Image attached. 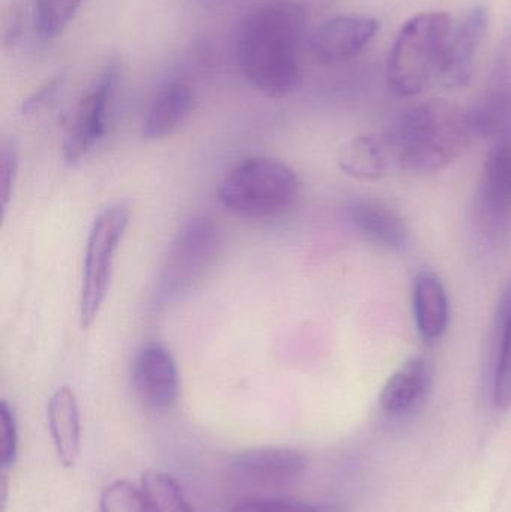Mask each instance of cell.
<instances>
[{
	"instance_id": "5bb4252c",
	"label": "cell",
	"mask_w": 511,
	"mask_h": 512,
	"mask_svg": "<svg viewBox=\"0 0 511 512\" xmlns=\"http://www.w3.org/2000/svg\"><path fill=\"white\" fill-rule=\"evenodd\" d=\"M432 364L422 355L405 361L380 393V406L386 414L404 415L416 409L428 396L432 385Z\"/></svg>"
},
{
	"instance_id": "ba28073f",
	"label": "cell",
	"mask_w": 511,
	"mask_h": 512,
	"mask_svg": "<svg viewBox=\"0 0 511 512\" xmlns=\"http://www.w3.org/2000/svg\"><path fill=\"white\" fill-rule=\"evenodd\" d=\"M483 227L492 236L506 233L511 216V129L494 140L477 189Z\"/></svg>"
},
{
	"instance_id": "ac0fdd59",
	"label": "cell",
	"mask_w": 511,
	"mask_h": 512,
	"mask_svg": "<svg viewBox=\"0 0 511 512\" xmlns=\"http://www.w3.org/2000/svg\"><path fill=\"white\" fill-rule=\"evenodd\" d=\"M389 150L384 138H356L339 152V168L348 176L360 180H378L387 173Z\"/></svg>"
},
{
	"instance_id": "4316f807",
	"label": "cell",
	"mask_w": 511,
	"mask_h": 512,
	"mask_svg": "<svg viewBox=\"0 0 511 512\" xmlns=\"http://www.w3.org/2000/svg\"><path fill=\"white\" fill-rule=\"evenodd\" d=\"M62 81L63 74H60V72L59 74L48 78L42 86L38 87L36 92H33L32 95L23 102V105H21V111H23V114L29 116V114H35L36 111L44 108L45 104H47V102L56 95Z\"/></svg>"
},
{
	"instance_id": "8992f818",
	"label": "cell",
	"mask_w": 511,
	"mask_h": 512,
	"mask_svg": "<svg viewBox=\"0 0 511 512\" xmlns=\"http://www.w3.org/2000/svg\"><path fill=\"white\" fill-rule=\"evenodd\" d=\"M131 210L119 203L107 207L93 221L84 254L83 279L80 291V325L92 327L107 297L113 271L114 256L125 236Z\"/></svg>"
},
{
	"instance_id": "d4e9b609",
	"label": "cell",
	"mask_w": 511,
	"mask_h": 512,
	"mask_svg": "<svg viewBox=\"0 0 511 512\" xmlns=\"http://www.w3.org/2000/svg\"><path fill=\"white\" fill-rule=\"evenodd\" d=\"M17 167V147L12 141H3L2 149H0V206H2L3 213L11 200Z\"/></svg>"
},
{
	"instance_id": "484cf974",
	"label": "cell",
	"mask_w": 511,
	"mask_h": 512,
	"mask_svg": "<svg viewBox=\"0 0 511 512\" xmlns=\"http://www.w3.org/2000/svg\"><path fill=\"white\" fill-rule=\"evenodd\" d=\"M491 86L511 90V29L504 38L503 44L498 48Z\"/></svg>"
},
{
	"instance_id": "7c38bea8",
	"label": "cell",
	"mask_w": 511,
	"mask_h": 512,
	"mask_svg": "<svg viewBox=\"0 0 511 512\" xmlns=\"http://www.w3.org/2000/svg\"><path fill=\"white\" fill-rule=\"evenodd\" d=\"M486 27L488 11L483 6L471 9L459 26L453 27L440 77L447 87H464L470 81L474 59L482 44Z\"/></svg>"
},
{
	"instance_id": "8fae6325",
	"label": "cell",
	"mask_w": 511,
	"mask_h": 512,
	"mask_svg": "<svg viewBox=\"0 0 511 512\" xmlns=\"http://www.w3.org/2000/svg\"><path fill=\"white\" fill-rule=\"evenodd\" d=\"M231 468L248 483L287 486L305 474L308 459L291 448H257L237 454Z\"/></svg>"
},
{
	"instance_id": "e0dca14e",
	"label": "cell",
	"mask_w": 511,
	"mask_h": 512,
	"mask_svg": "<svg viewBox=\"0 0 511 512\" xmlns=\"http://www.w3.org/2000/svg\"><path fill=\"white\" fill-rule=\"evenodd\" d=\"M195 95L186 83H171L161 90L150 105L141 135L144 140L158 141L170 137L191 116Z\"/></svg>"
},
{
	"instance_id": "277c9868",
	"label": "cell",
	"mask_w": 511,
	"mask_h": 512,
	"mask_svg": "<svg viewBox=\"0 0 511 512\" xmlns=\"http://www.w3.org/2000/svg\"><path fill=\"white\" fill-rule=\"evenodd\" d=\"M296 171L272 156H251L231 168L218 189L222 206L249 219L287 212L299 197Z\"/></svg>"
},
{
	"instance_id": "30bf717a",
	"label": "cell",
	"mask_w": 511,
	"mask_h": 512,
	"mask_svg": "<svg viewBox=\"0 0 511 512\" xmlns=\"http://www.w3.org/2000/svg\"><path fill=\"white\" fill-rule=\"evenodd\" d=\"M375 18L344 15L321 24L309 39L312 56L321 65H341L359 56L377 35Z\"/></svg>"
},
{
	"instance_id": "cb8c5ba5",
	"label": "cell",
	"mask_w": 511,
	"mask_h": 512,
	"mask_svg": "<svg viewBox=\"0 0 511 512\" xmlns=\"http://www.w3.org/2000/svg\"><path fill=\"white\" fill-rule=\"evenodd\" d=\"M230 512H335L327 507L288 501V499L252 498L234 505Z\"/></svg>"
},
{
	"instance_id": "9c48e42d",
	"label": "cell",
	"mask_w": 511,
	"mask_h": 512,
	"mask_svg": "<svg viewBox=\"0 0 511 512\" xmlns=\"http://www.w3.org/2000/svg\"><path fill=\"white\" fill-rule=\"evenodd\" d=\"M132 385L144 408L164 414L176 405L180 391L179 369L170 349L147 343L132 364Z\"/></svg>"
},
{
	"instance_id": "3957f363",
	"label": "cell",
	"mask_w": 511,
	"mask_h": 512,
	"mask_svg": "<svg viewBox=\"0 0 511 512\" xmlns=\"http://www.w3.org/2000/svg\"><path fill=\"white\" fill-rule=\"evenodd\" d=\"M452 30V17L438 11L417 14L401 27L387 62L393 93L410 98L440 80Z\"/></svg>"
},
{
	"instance_id": "d6986e66",
	"label": "cell",
	"mask_w": 511,
	"mask_h": 512,
	"mask_svg": "<svg viewBox=\"0 0 511 512\" xmlns=\"http://www.w3.org/2000/svg\"><path fill=\"white\" fill-rule=\"evenodd\" d=\"M141 490L147 512H197L176 480L164 472L149 469L141 475Z\"/></svg>"
},
{
	"instance_id": "5b68a950",
	"label": "cell",
	"mask_w": 511,
	"mask_h": 512,
	"mask_svg": "<svg viewBox=\"0 0 511 512\" xmlns=\"http://www.w3.org/2000/svg\"><path fill=\"white\" fill-rule=\"evenodd\" d=\"M221 231L213 219H189L171 243L156 285V301L168 304L188 294L212 270L221 252Z\"/></svg>"
},
{
	"instance_id": "6da1fadb",
	"label": "cell",
	"mask_w": 511,
	"mask_h": 512,
	"mask_svg": "<svg viewBox=\"0 0 511 512\" xmlns=\"http://www.w3.org/2000/svg\"><path fill=\"white\" fill-rule=\"evenodd\" d=\"M306 29L305 8L291 0L266 3L243 18L237 35V62L255 90L282 98L300 86Z\"/></svg>"
},
{
	"instance_id": "4fadbf2b",
	"label": "cell",
	"mask_w": 511,
	"mask_h": 512,
	"mask_svg": "<svg viewBox=\"0 0 511 512\" xmlns=\"http://www.w3.org/2000/svg\"><path fill=\"white\" fill-rule=\"evenodd\" d=\"M348 216L359 234L380 248L402 251L408 245L410 234L404 218L383 201L354 200L348 207Z\"/></svg>"
},
{
	"instance_id": "603a6c76",
	"label": "cell",
	"mask_w": 511,
	"mask_h": 512,
	"mask_svg": "<svg viewBox=\"0 0 511 512\" xmlns=\"http://www.w3.org/2000/svg\"><path fill=\"white\" fill-rule=\"evenodd\" d=\"M18 454V427L14 409L6 402L0 405V465L3 471L14 466Z\"/></svg>"
},
{
	"instance_id": "52a82bcc",
	"label": "cell",
	"mask_w": 511,
	"mask_h": 512,
	"mask_svg": "<svg viewBox=\"0 0 511 512\" xmlns=\"http://www.w3.org/2000/svg\"><path fill=\"white\" fill-rule=\"evenodd\" d=\"M117 83L119 65L110 62L81 99L63 143V158L68 164H78L104 137Z\"/></svg>"
},
{
	"instance_id": "44dd1931",
	"label": "cell",
	"mask_w": 511,
	"mask_h": 512,
	"mask_svg": "<svg viewBox=\"0 0 511 512\" xmlns=\"http://www.w3.org/2000/svg\"><path fill=\"white\" fill-rule=\"evenodd\" d=\"M99 512H147L143 490L126 480L114 481L102 492Z\"/></svg>"
},
{
	"instance_id": "7402d4cb",
	"label": "cell",
	"mask_w": 511,
	"mask_h": 512,
	"mask_svg": "<svg viewBox=\"0 0 511 512\" xmlns=\"http://www.w3.org/2000/svg\"><path fill=\"white\" fill-rule=\"evenodd\" d=\"M494 403L501 409L511 406V304L504 327L500 357L494 378Z\"/></svg>"
},
{
	"instance_id": "ffe728a7",
	"label": "cell",
	"mask_w": 511,
	"mask_h": 512,
	"mask_svg": "<svg viewBox=\"0 0 511 512\" xmlns=\"http://www.w3.org/2000/svg\"><path fill=\"white\" fill-rule=\"evenodd\" d=\"M84 0H38L36 2V24L44 39L59 36L71 23Z\"/></svg>"
},
{
	"instance_id": "7a4b0ae2",
	"label": "cell",
	"mask_w": 511,
	"mask_h": 512,
	"mask_svg": "<svg viewBox=\"0 0 511 512\" xmlns=\"http://www.w3.org/2000/svg\"><path fill=\"white\" fill-rule=\"evenodd\" d=\"M470 140L465 111L440 99L402 113L384 137L390 158L413 174L444 170Z\"/></svg>"
},
{
	"instance_id": "2e32d148",
	"label": "cell",
	"mask_w": 511,
	"mask_h": 512,
	"mask_svg": "<svg viewBox=\"0 0 511 512\" xmlns=\"http://www.w3.org/2000/svg\"><path fill=\"white\" fill-rule=\"evenodd\" d=\"M413 310L420 337L426 343L440 340L449 327L450 307L446 288L437 274L423 271L416 277Z\"/></svg>"
},
{
	"instance_id": "9a60e30c",
	"label": "cell",
	"mask_w": 511,
	"mask_h": 512,
	"mask_svg": "<svg viewBox=\"0 0 511 512\" xmlns=\"http://www.w3.org/2000/svg\"><path fill=\"white\" fill-rule=\"evenodd\" d=\"M48 429L54 450L65 468H74L81 451L80 408L74 391L60 387L47 406Z\"/></svg>"
}]
</instances>
